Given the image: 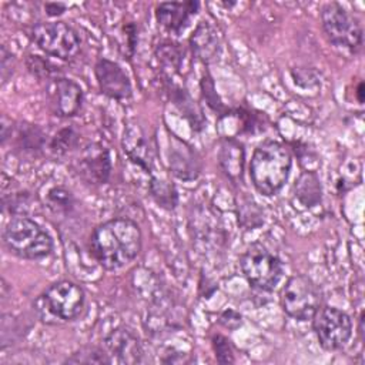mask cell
Masks as SVG:
<instances>
[{
  "instance_id": "6da1fadb",
  "label": "cell",
  "mask_w": 365,
  "mask_h": 365,
  "mask_svg": "<svg viewBox=\"0 0 365 365\" xmlns=\"http://www.w3.org/2000/svg\"><path fill=\"white\" fill-rule=\"evenodd\" d=\"M141 245L143 235L138 224L125 217L101 222L90 235V251L107 271H117L133 262Z\"/></svg>"
},
{
  "instance_id": "7a4b0ae2",
  "label": "cell",
  "mask_w": 365,
  "mask_h": 365,
  "mask_svg": "<svg viewBox=\"0 0 365 365\" xmlns=\"http://www.w3.org/2000/svg\"><path fill=\"white\" fill-rule=\"evenodd\" d=\"M292 157L287 145L279 141H262L252 153L250 178L254 188L265 195H275L287 182Z\"/></svg>"
},
{
  "instance_id": "3957f363",
  "label": "cell",
  "mask_w": 365,
  "mask_h": 365,
  "mask_svg": "<svg viewBox=\"0 0 365 365\" xmlns=\"http://www.w3.org/2000/svg\"><path fill=\"white\" fill-rule=\"evenodd\" d=\"M84 289L68 279L53 282L36 301V311L46 324L68 322L80 317L84 309Z\"/></svg>"
},
{
  "instance_id": "277c9868",
  "label": "cell",
  "mask_w": 365,
  "mask_h": 365,
  "mask_svg": "<svg viewBox=\"0 0 365 365\" xmlns=\"http://www.w3.org/2000/svg\"><path fill=\"white\" fill-rule=\"evenodd\" d=\"M3 242L13 255L24 259H41L53 251L50 234L38 222L24 215L9 221L3 231Z\"/></svg>"
},
{
  "instance_id": "5b68a950",
  "label": "cell",
  "mask_w": 365,
  "mask_h": 365,
  "mask_svg": "<svg viewBox=\"0 0 365 365\" xmlns=\"http://www.w3.org/2000/svg\"><path fill=\"white\" fill-rule=\"evenodd\" d=\"M321 23L328 40L339 48L358 53L364 44L359 20L338 3H328L321 10Z\"/></svg>"
},
{
  "instance_id": "8992f818",
  "label": "cell",
  "mask_w": 365,
  "mask_h": 365,
  "mask_svg": "<svg viewBox=\"0 0 365 365\" xmlns=\"http://www.w3.org/2000/svg\"><path fill=\"white\" fill-rule=\"evenodd\" d=\"M30 38L41 51L60 60L74 58L81 48L77 31L64 21H38L31 27Z\"/></svg>"
},
{
  "instance_id": "52a82bcc",
  "label": "cell",
  "mask_w": 365,
  "mask_h": 365,
  "mask_svg": "<svg viewBox=\"0 0 365 365\" xmlns=\"http://www.w3.org/2000/svg\"><path fill=\"white\" fill-rule=\"evenodd\" d=\"M240 267L248 284L261 291H272L284 274L281 259L261 244H252L244 251Z\"/></svg>"
},
{
  "instance_id": "ba28073f",
  "label": "cell",
  "mask_w": 365,
  "mask_h": 365,
  "mask_svg": "<svg viewBox=\"0 0 365 365\" xmlns=\"http://www.w3.org/2000/svg\"><path fill=\"white\" fill-rule=\"evenodd\" d=\"M321 305V294L314 281L302 274L288 278L281 291L284 312L297 321H309Z\"/></svg>"
},
{
  "instance_id": "9c48e42d",
  "label": "cell",
  "mask_w": 365,
  "mask_h": 365,
  "mask_svg": "<svg viewBox=\"0 0 365 365\" xmlns=\"http://www.w3.org/2000/svg\"><path fill=\"white\" fill-rule=\"evenodd\" d=\"M312 328L324 349L338 351L346 345L352 335V319L336 307H319L312 317Z\"/></svg>"
},
{
  "instance_id": "30bf717a",
  "label": "cell",
  "mask_w": 365,
  "mask_h": 365,
  "mask_svg": "<svg viewBox=\"0 0 365 365\" xmlns=\"http://www.w3.org/2000/svg\"><path fill=\"white\" fill-rule=\"evenodd\" d=\"M47 94L51 111L57 117H73L83 107L84 93L80 84H77L74 80L60 76L50 80Z\"/></svg>"
},
{
  "instance_id": "8fae6325",
  "label": "cell",
  "mask_w": 365,
  "mask_h": 365,
  "mask_svg": "<svg viewBox=\"0 0 365 365\" xmlns=\"http://www.w3.org/2000/svg\"><path fill=\"white\" fill-rule=\"evenodd\" d=\"M76 173L88 184L98 185L108 181L111 158L108 150L97 143L86 145L76 160Z\"/></svg>"
},
{
  "instance_id": "7c38bea8",
  "label": "cell",
  "mask_w": 365,
  "mask_h": 365,
  "mask_svg": "<svg viewBox=\"0 0 365 365\" xmlns=\"http://www.w3.org/2000/svg\"><path fill=\"white\" fill-rule=\"evenodd\" d=\"M168 167L174 177L182 181H192L201 173L198 153L185 141L171 134L168 137Z\"/></svg>"
},
{
  "instance_id": "4fadbf2b",
  "label": "cell",
  "mask_w": 365,
  "mask_h": 365,
  "mask_svg": "<svg viewBox=\"0 0 365 365\" xmlns=\"http://www.w3.org/2000/svg\"><path fill=\"white\" fill-rule=\"evenodd\" d=\"M94 74L100 91L114 100H125L131 97L133 87L130 77L120 64L108 58H100L94 66Z\"/></svg>"
},
{
  "instance_id": "5bb4252c",
  "label": "cell",
  "mask_w": 365,
  "mask_h": 365,
  "mask_svg": "<svg viewBox=\"0 0 365 365\" xmlns=\"http://www.w3.org/2000/svg\"><path fill=\"white\" fill-rule=\"evenodd\" d=\"M111 359L120 364H138L143 361V346L138 336L127 327H117L104 338Z\"/></svg>"
},
{
  "instance_id": "9a60e30c",
  "label": "cell",
  "mask_w": 365,
  "mask_h": 365,
  "mask_svg": "<svg viewBox=\"0 0 365 365\" xmlns=\"http://www.w3.org/2000/svg\"><path fill=\"white\" fill-rule=\"evenodd\" d=\"M200 4L197 1H168L155 7V19L161 27L170 33L180 34L197 14Z\"/></svg>"
},
{
  "instance_id": "2e32d148",
  "label": "cell",
  "mask_w": 365,
  "mask_h": 365,
  "mask_svg": "<svg viewBox=\"0 0 365 365\" xmlns=\"http://www.w3.org/2000/svg\"><path fill=\"white\" fill-rule=\"evenodd\" d=\"M190 47L202 63L214 61L221 50V38L215 26L207 20L200 21L190 37Z\"/></svg>"
},
{
  "instance_id": "e0dca14e",
  "label": "cell",
  "mask_w": 365,
  "mask_h": 365,
  "mask_svg": "<svg viewBox=\"0 0 365 365\" xmlns=\"http://www.w3.org/2000/svg\"><path fill=\"white\" fill-rule=\"evenodd\" d=\"M121 143H123V148H124V153L127 154V157L134 164L141 167L145 173H150L151 163H153L151 147H150V143H148L144 131L141 130V127L135 123H130L124 128Z\"/></svg>"
},
{
  "instance_id": "ac0fdd59",
  "label": "cell",
  "mask_w": 365,
  "mask_h": 365,
  "mask_svg": "<svg viewBox=\"0 0 365 365\" xmlns=\"http://www.w3.org/2000/svg\"><path fill=\"white\" fill-rule=\"evenodd\" d=\"M218 163L224 174L237 184L242 180L245 165V150L242 143L234 137H224L220 144Z\"/></svg>"
},
{
  "instance_id": "d6986e66",
  "label": "cell",
  "mask_w": 365,
  "mask_h": 365,
  "mask_svg": "<svg viewBox=\"0 0 365 365\" xmlns=\"http://www.w3.org/2000/svg\"><path fill=\"white\" fill-rule=\"evenodd\" d=\"M294 195L305 208L318 205L322 200V184L318 174L312 170L302 171L294 184Z\"/></svg>"
},
{
  "instance_id": "ffe728a7",
  "label": "cell",
  "mask_w": 365,
  "mask_h": 365,
  "mask_svg": "<svg viewBox=\"0 0 365 365\" xmlns=\"http://www.w3.org/2000/svg\"><path fill=\"white\" fill-rule=\"evenodd\" d=\"M170 97L174 103V106L184 114V117L188 120L192 130L195 131H200L202 127H204V115L200 110V107L197 106V103L192 100V97L190 96V93L180 87V86H175L171 83L170 86Z\"/></svg>"
},
{
  "instance_id": "44dd1931",
  "label": "cell",
  "mask_w": 365,
  "mask_h": 365,
  "mask_svg": "<svg viewBox=\"0 0 365 365\" xmlns=\"http://www.w3.org/2000/svg\"><path fill=\"white\" fill-rule=\"evenodd\" d=\"M16 131V145L24 153H40L46 147V135L40 127L36 124L21 123L14 125Z\"/></svg>"
},
{
  "instance_id": "7402d4cb",
  "label": "cell",
  "mask_w": 365,
  "mask_h": 365,
  "mask_svg": "<svg viewBox=\"0 0 365 365\" xmlns=\"http://www.w3.org/2000/svg\"><path fill=\"white\" fill-rule=\"evenodd\" d=\"M155 54L163 71L168 76L177 73L181 68L184 60V50L180 47V44L173 41H164L158 44Z\"/></svg>"
},
{
  "instance_id": "603a6c76",
  "label": "cell",
  "mask_w": 365,
  "mask_h": 365,
  "mask_svg": "<svg viewBox=\"0 0 365 365\" xmlns=\"http://www.w3.org/2000/svg\"><path fill=\"white\" fill-rule=\"evenodd\" d=\"M150 194L154 198V201L164 210H174L178 204V192L167 180L153 177L150 181Z\"/></svg>"
},
{
  "instance_id": "cb8c5ba5",
  "label": "cell",
  "mask_w": 365,
  "mask_h": 365,
  "mask_svg": "<svg viewBox=\"0 0 365 365\" xmlns=\"http://www.w3.org/2000/svg\"><path fill=\"white\" fill-rule=\"evenodd\" d=\"M237 215H238L240 225L244 227L245 230H254L264 222L261 208L255 201L250 198L240 200L237 205Z\"/></svg>"
},
{
  "instance_id": "d4e9b609",
  "label": "cell",
  "mask_w": 365,
  "mask_h": 365,
  "mask_svg": "<svg viewBox=\"0 0 365 365\" xmlns=\"http://www.w3.org/2000/svg\"><path fill=\"white\" fill-rule=\"evenodd\" d=\"M77 143H78V134L76 133V130L71 127H64L53 135V138L48 143V150L53 153V155L63 157L68 151L76 148Z\"/></svg>"
},
{
  "instance_id": "484cf974",
  "label": "cell",
  "mask_w": 365,
  "mask_h": 365,
  "mask_svg": "<svg viewBox=\"0 0 365 365\" xmlns=\"http://www.w3.org/2000/svg\"><path fill=\"white\" fill-rule=\"evenodd\" d=\"M111 356L98 346H83L76 351L70 358L66 359V364H111Z\"/></svg>"
},
{
  "instance_id": "4316f807",
  "label": "cell",
  "mask_w": 365,
  "mask_h": 365,
  "mask_svg": "<svg viewBox=\"0 0 365 365\" xmlns=\"http://www.w3.org/2000/svg\"><path fill=\"white\" fill-rule=\"evenodd\" d=\"M47 204L54 212H70L74 207V197L71 191L64 187H53L47 192Z\"/></svg>"
},
{
  "instance_id": "83f0119b",
  "label": "cell",
  "mask_w": 365,
  "mask_h": 365,
  "mask_svg": "<svg viewBox=\"0 0 365 365\" xmlns=\"http://www.w3.org/2000/svg\"><path fill=\"white\" fill-rule=\"evenodd\" d=\"M211 342H212V348L215 352V358L220 364H232L235 361L234 349H232L231 341L228 338H225L221 334H217L212 336Z\"/></svg>"
},
{
  "instance_id": "f1b7e54d",
  "label": "cell",
  "mask_w": 365,
  "mask_h": 365,
  "mask_svg": "<svg viewBox=\"0 0 365 365\" xmlns=\"http://www.w3.org/2000/svg\"><path fill=\"white\" fill-rule=\"evenodd\" d=\"M27 67L37 77H46L47 80H53L58 77L56 71V66H53L48 60L41 58L40 56H30L27 60Z\"/></svg>"
},
{
  "instance_id": "f546056e",
  "label": "cell",
  "mask_w": 365,
  "mask_h": 365,
  "mask_svg": "<svg viewBox=\"0 0 365 365\" xmlns=\"http://www.w3.org/2000/svg\"><path fill=\"white\" fill-rule=\"evenodd\" d=\"M201 90H202L204 98L207 100L208 106H210L212 110H220V108L222 107L221 100H220V97H218V94H217V91H215V88H214V83H212V80H211L210 76H207V77L202 78V81H201Z\"/></svg>"
},
{
  "instance_id": "4dcf8cb0",
  "label": "cell",
  "mask_w": 365,
  "mask_h": 365,
  "mask_svg": "<svg viewBox=\"0 0 365 365\" xmlns=\"http://www.w3.org/2000/svg\"><path fill=\"white\" fill-rule=\"evenodd\" d=\"M123 34H124V38H125V48L128 51V57H131L135 51V46H137V40H138V34H137V26L130 21L127 24L123 26Z\"/></svg>"
},
{
  "instance_id": "1f68e13d",
  "label": "cell",
  "mask_w": 365,
  "mask_h": 365,
  "mask_svg": "<svg viewBox=\"0 0 365 365\" xmlns=\"http://www.w3.org/2000/svg\"><path fill=\"white\" fill-rule=\"evenodd\" d=\"M220 324L228 329H237L242 324V317L234 309H225L220 315Z\"/></svg>"
},
{
  "instance_id": "d6a6232c",
  "label": "cell",
  "mask_w": 365,
  "mask_h": 365,
  "mask_svg": "<svg viewBox=\"0 0 365 365\" xmlns=\"http://www.w3.org/2000/svg\"><path fill=\"white\" fill-rule=\"evenodd\" d=\"M13 54L6 48V46H1V57H0V68H1V80L3 83L7 81V78L13 73Z\"/></svg>"
},
{
  "instance_id": "836d02e7",
  "label": "cell",
  "mask_w": 365,
  "mask_h": 365,
  "mask_svg": "<svg viewBox=\"0 0 365 365\" xmlns=\"http://www.w3.org/2000/svg\"><path fill=\"white\" fill-rule=\"evenodd\" d=\"M44 10H46V14L50 16V17H57V16H61L64 11H66V4L63 3H46L44 4Z\"/></svg>"
},
{
  "instance_id": "e575fe53",
  "label": "cell",
  "mask_w": 365,
  "mask_h": 365,
  "mask_svg": "<svg viewBox=\"0 0 365 365\" xmlns=\"http://www.w3.org/2000/svg\"><path fill=\"white\" fill-rule=\"evenodd\" d=\"M364 83L361 81L359 84H358V87H356V98H358V101L362 104L364 103Z\"/></svg>"
}]
</instances>
